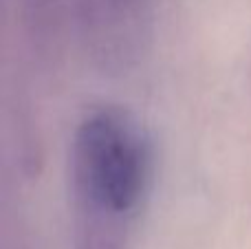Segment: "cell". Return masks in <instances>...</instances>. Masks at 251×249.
<instances>
[{"instance_id": "1", "label": "cell", "mask_w": 251, "mask_h": 249, "mask_svg": "<svg viewBox=\"0 0 251 249\" xmlns=\"http://www.w3.org/2000/svg\"><path fill=\"white\" fill-rule=\"evenodd\" d=\"M75 249H128L154 179V148L132 113L106 106L75 128L69 157Z\"/></svg>"}, {"instance_id": "2", "label": "cell", "mask_w": 251, "mask_h": 249, "mask_svg": "<svg viewBox=\"0 0 251 249\" xmlns=\"http://www.w3.org/2000/svg\"><path fill=\"white\" fill-rule=\"evenodd\" d=\"M91 49L106 64H126L143 49L148 0H71Z\"/></svg>"}]
</instances>
